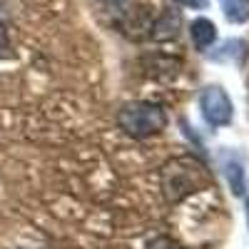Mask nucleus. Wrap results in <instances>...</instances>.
I'll return each mask as SVG.
<instances>
[{"label": "nucleus", "mask_w": 249, "mask_h": 249, "mask_svg": "<svg viewBox=\"0 0 249 249\" xmlns=\"http://www.w3.org/2000/svg\"><path fill=\"white\" fill-rule=\"evenodd\" d=\"M117 124L124 135H130L135 140H144V137H152V135L164 130L167 115H164V110L160 105H155V102L135 100V102H127V105L120 107Z\"/></svg>", "instance_id": "f257e3e1"}, {"label": "nucleus", "mask_w": 249, "mask_h": 249, "mask_svg": "<svg viewBox=\"0 0 249 249\" xmlns=\"http://www.w3.org/2000/svg\"><path fill=\"white\" fill-rule=\"evenodd\" d=\"M199 110H202V117L210 122L212 127H224V124H230L232 117H234L232 100L222 85H210V88L202 90Z\"/></svg>", "instance_id": "f03ea898"}, {"label": "nucleus", "mask_w": 249, "mask_h": 249, "mask_svg": "<svg viewBox=\"0 0 249 249\" xmlns=\"http://www.w3.org/2000/svg\"><path fill=\"white\" fill-rule=\"evenodd\" d=\"M190 37H192V43L197 50H210L212 43L217 40V28L212 20H207V18H197L195 23L190 25Z\"/></svg>", "instance_id": "7ed1b4c3"}, {"label": "nucleus", "mask_w": 249, "mask_h": 249, "mask_svg": "<svg viewBox=\"0 0 249 249\" xmlns=\"http://www.w3.org/2000/svg\"><path fill=\"white\" fill-rule=\"evenodd\" d=\"M222 167H224V177H227V182H230L232 192L237 197H244V192H247V177H244V167H242L239 157H224Z\"/></svg>", "instance_id": "20e7f679"}, {"label": "nucleus", "mask_w": 249, "mask_h": 249, "mask_svg": "<svg viewBox=\"0 0 249 249\" xmlns=\"http://www.w3.org/2000/svg\"><path fill=\"white\" fill-rule=\"evenodd\" d=\"M222 8L227 20H232V23L249 20V0H222Z\"/></svg>", "instance_id": "39448f33"}, {"label": "nucleus", "mask_w": 249, "mask_h": 249, "mask_svg": "<svg viewBox=\"0 0 249 249\" xmlns=\"http://www.w3.org/2000/svg\"><path fill=\"white\" fill-rule=\"evenodd\" d=\"M147 249H182L177 242H172V239H167V237H160V239H152L150 244H147Z\"/></svg>", "instance_id": "423d86ee"}, {"label": "nucleus", "mask_w": 249, "mask_h": 249, "mask_svg": "<svg viewBox=\"0 0 249 249\" xmlns=\"http://www.w3.org/2000/svg\"><path fill=\"white\" fill-rule=\"evenodd\" d=\"M177 3L184 5V8H192V10H204L210 5V0H177Z\"/></svg>", "instance_id": "0eeeda50"}, {"label": "nucleus", "mask_w": 249, "mask_h": 249, "mask_svg": "<svg viewBox=\"0 0 249 249\" xmlns=\"http://www.w3.org/2000/svg\"><path fill=\"white\" fill-rule=\"evenodd\" d=\"M8 45V30H5V25L0 23V50H3Z\"/></svg>", "instance_id": "6e6552de"}, {"label": "nucleus", "mask_w": 249, "mask_h": 249, "mask_svg": "<svg viewBox=\"0 0 249 249\" xmlns=\"http://www.w3.org/2000/svg\"><path fill=\"white\" fill-rule=\"evenodd\" d=\"M244 202H247V217H249V187H247V192H244Z\"/></svg>", "instance_id": "1a4fd4ad"}, {"label": "nucleus", "mask_w": 249, "mask_h": 249, "mask_svg": "<svg viewBox=\"0 0 249 249\" xmlns=\"http://www.w3.org/2000/svg\"><path fill=\"white\" fill-rule=\"evenodd\" d=\"M105 3H112V5H120V3H124V0H105Z\"/></svg>", "instance_id": "9d476101"}]
</instances>
